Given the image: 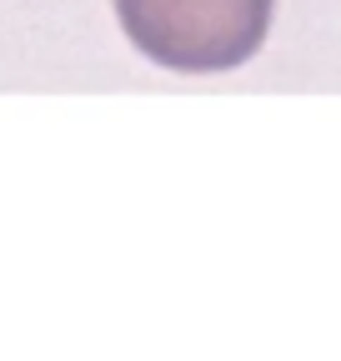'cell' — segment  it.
Returning a JSON list of instances; mask_svg holds the SVG:
<instances>
[{
	"mask_svg": "<svg viewBox=\"0 0 341 361\" xmlns=\"http://www.w3.org/2000/svg\"><path fill=\"white\" fill-rule=\"evenodd\" d=\"M271 11L276 0H116L125 40L181 75L246 66L271 30Z\"/></svg>",
	"mask_w": 341,
	"mask_h": 361,
	"instance_id": "obj_1",
	"label": "cell"
}]
</instances>
